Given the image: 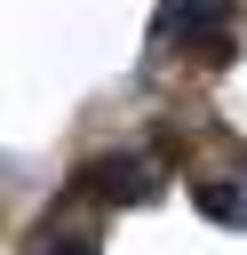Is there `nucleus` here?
I'll list each match as a JSON object with an SVG mask.
<instances>
[{
    "label": "nucleus",
    "instance_id": "obj_2",
    "mask_svg": "<svg viewBox=\"0 0 247 255\" xmlns=\"http://www.w3.org/2000/svg\"><path fill=\"white\" fill-rule=\"evenodd\" d=\"M80 191H96V199H127V207H143V199H159V167H143L135 151H112V159H88L80 167Z\"/></svg>",
    "mask_w": 247,
    "mask_h": 255
},
{
    "label": "nucleus",
    "instance_id": "obj_4",
    "mask_svg": "<svg viewBox=\"0 0 247 255\" xmlns=\"http://www.w3.org/2000/svg\"><path fill=\"white\" fill-rule=\"evenodd\" d=\"M48 255H96V239H56Z\"/></svg>",
    "mask_w": 247,
    "mask_h": 255
},
{
    "label": "nucleus",
    "instance_id": "obj_1",
    "mask_svg": "<svg viewBox=\"0 0 247 255\" xmlns=\"http://www.w3.org/2000/svg\"><path fill=\"white\" fill-rule=\"evenodd\" d=\"M183 32V48H207V64L231 56V0H167L159 16V40Z\"/></svg>",
    "mask_w": 247,
    "mask_h": 255
},
{
    "label": "nucleus",
    "instance_id": "obj_3",
    "mask_svg": "<svg viewBox=\"0 0 247 255\" xmlns=\"http://www.w3.org/2000/svg\"><path fill=\"white\" fill-rule=\"evenodd\" d=\"M191 199H199V215H215V223H239V191H231L223 175H207V183H191Z\"/></svg>",
    "mask_w": 247,
    "mask_h": 255
}]
</instances>
